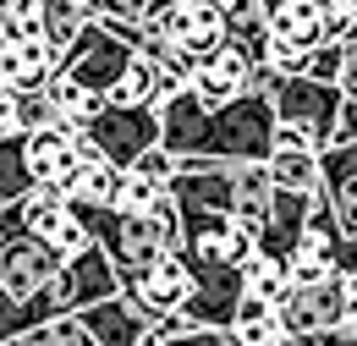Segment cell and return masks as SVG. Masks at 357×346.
<instances>
[{
	"label": "cell",
	"instance_id": "6da1fadb",
	"mask_svg": "<svg viewBox=\"0 0 357 346\" xmlns=\"http://www.w3.org/2000/svg\"><path fill=\"white\" fill-rule=\"evenodd\" d=\"M165 116V149L181 154H215V160H269L275 149V127H280V110H275V93L269 88H248L225 105H204L192 88L171 93L160 105Z\"/></svg>",
	"mask_w": 357,
	"mask_h": 346
},
{
	"label": "cell",
	"instance_id": "7a4b0ae2",
	"mask_svg": "<svg viewBox=\"0 0 357 346\" xmlns=\"http://www.w3.org/2000/svg\"><path fill=\"white\" fill-rule=\"evenodd\" d=\"M116 292H121V269L110 259V248H105V242H89L83 253H72V259L61 264L28 303L0 308V341L17 346V341H28V330H39L45 319L77 313V308L99 303V297H116Z\"/></svg>",
	"mask_w": 357,
	"mask_h": 346
},
{
	"label": "cell",
	"instance_id": "3957f363",
	"mask_svg": "<svg viewBox=\"0 0 357 346\" xmlns=\"http://www.w3.org/2000/svg\"><path fill=\"white\" fill-rule=\"evenodd\" d=\"M89 143L99 154H110L116 165H137L154 143H165V116H160V105H116V99H105L89 121Z\"/></svg>",
	"mask_w": 357,
	"mask_h": 346
},
{
	"label": "cell",
	"instance_id": "277c9868",
	"mask_svg": "<svg viewBox=\"0 0 357 346\" xmlns=\"http://www.w3.org/2000/svg\"><path fill=\"white\" fill-rule=\"evenodd\" d=\"M72 253H61L50 236H33L22 225H0V308L28 303Z\"/></svg>",
	"mask_w": 357,
	"mask_h": 346
},
{
	"label": "cell",
	"instance_id": "5b68a950",
	"mask_svg": "<svg viewBox=\"0 0 357 346\" xmlns=\"http://www.w3.org/2000/svg\"><path fill=\"white\" fill-rule=\"evenodd\" d=\"M275 110L280 121H297L319 137V149H330L341 137V110H347V88L330 83V77H313V72H291L275 83Z\"/></svg>",
	"mask_w": 357,
	"mask_h": 346
},
{
	"label": "cell",
	"instance_id": "8992f818",
	"mask_svg": "<svg viewBox=\"0 0 357 346\" xmlns=\"http://www.w3.org/2000/svg\"><path fill=\"white\" fill-rule=\"evenodd\" d=\"M137 44L127 39V33H116L105 17H89V28L77 33V44L66 50V77H77L83 88H93L99 99H110V88L121 83V72L132 66Z\"/></svg>",
	"mask_w": 357,
	"mask_h": 346
},
{
	"label": "cell",
	"instance_id": "52a82bcc",
	"mask_svg": "<svg viewBox=\"0 0 357 346\" xmlns=\"http://www.w3.org/2000/svg\"><path fill=\"white\" fill-rule=\"evenodd\" d=\"M149 22L165 28L171 44H176L181 55H192V61H209L215 50L231 44V17H225L220 0H176V6L154 11Z\"/></svg>",
	"mask_w": 357,
	"mask_h": 346
},
{
	"label": "cell",
	"instance_id": "ba28073f",
	"mask_svg": "<svg viewBox=\"0 0 357 346\" xmlns=\"http://www.w3.org/2000/svg\"><path fill=\"white\" fill-rule=\"evenodd\" d=\"M280 319L291 330V341H330L335 324L347 319V292H341V269L330 280H303L286 292L280 303Z\"/></svg>",
	"mask_w": 357,
	"mask_h": 346
},
{
	"label": "cell",
	"instance_id": "9c48e42d",
	"mask_svg": "<svg viewBox=\"0 0 357 346\" xmlns=\"http://www.w3.org/2000/svg\"><path fill=\"white\" fill-rule=\"evenodd\" d=\"M83 324H89V346H137L154 336L160 313L143 308L132 292H116V297H99L83 308Z\"/></svg>",
	"mask_w": 357,
	"mask_h": 346
},
{
	"label": "cell",
	"instance_id": "30bf717a",
	"mask_svg": "<svg viewBox=\"0 0 357 346\" xmlns=\"http://www.w3.org/2000/svg\"><path fill=\"white\" fill-rule=\"evenodd\" d=\"M121 292H132L143 308H154V313L165 319V313H176V308L192 303V292H198V269H192V259L176 248V253L154 259L149 269H137V280H127Z\"/></svg>",
	"mask_w": 357,
	"mask_h": 346
},
{
	"label": "cell",
	"instance_id": "8fae6325",
	"mask_svg": "<svg viewBox=\"0 0 357 346\" xmlns=\"http://www.w3.org/2000/svg\"><path fill=\"white\" fill-rule=\"evenodd\" d=\"M61 66H66V50H55L45 33L0 39V88H50Z\"/></svg>",
	"mask_w": 357,
	"mask_h": 346
},
{
	"label": "cell",
	"instance_id": "7c38bea8",
	"mask_svg": "<svg viewBox=\"0 0 357 346\" xmlns=\"http://www.w3.org/2000/svg\"><path fill=\"white\" fill-rule=\"evenodd\" d=\"M77 220V198L66 193V187H55V181H39L28 198H17V204H0V225H22V231H33V236H61L66 225Z\"/></svg>",
	"mask_w": 357,
	"mask_h": 346
},
{
	"label": "cell",
	"instance_id": "4fadbf2b",
	"mask_svg": "<svg viewBox=\"0 0 357 346\" xmlns=\"http://www.w3.org/2000/svg\"><path fill=\"white\" fill-rule=\"evenodd\" d=\"M313 193H297V187H275L269 198V215L259 220V248L275 253V259H291L297 242L308 236V215H313Z\"/></svg>",
	"mask_w": 357,
	"mask_h": 346
},
{
	"label": "cell",
	"instance_id": "5bb4252c",
	"mask_svg": "<svg viewBox=\"0 0 357 346\" xmlns=\"http://www.w3.org/2000/svg\"><path fill=\"white\" fill-rule=\"evenodd\" d=\"M116 105H160V61H149L143 50L132 55V66L121 72V83L110 88Z\"/></svg>",
	"mask_w": 357,
	"mask_h": 346
},
{
	"label": "cell",
	"instance_id": "9a60e30c",
	"mask_svg": "<svg viewBox=\"0 0 357 346\" xmlns=\"http://www.w3.org/2000/svg\"><path fill=\"white\" fill-rule=\"evenodd\" d=\"M242 275H248V292H264V297H275V303H286V292H291V264L275 259V253H264V248L242 264Z\"/></svg>",
	"mask_w": 357,
	"mask_h": 346
},
{
	"label": "cell",
	"instance_id": "2e32d148",
	"mask_svg": "<svg viewBox=\"0 0 357 346\" xmlns=\"http://www.w3.org/2000/svg\"><path fill=\"white\" fill-rule=\"evenodd\" d=\"M17 346H89V324H83V308L77 313H55L39 330H28V341Z\"/></svg>",
	"mask_w": 357,
	"mask_h": 346
},
{
	"label": "cell",
	"instance_id": "e0dca14e",
	"mask_svg": "<svg viewBox=\"0 0 357 346\" xmlns=\"http://www.w3.org/2000/svg\"><path fill=\"white\" fill-rule=\"evenodd\" d=\"M89 6H77V0H55V6H50V22H45V39L55 44V50H72V44H77V33H83V28H89Z\"/></svg>",
	"mask_w": 357,
	"mask_h": 346
},
{
	"label": "cell",
	"instance_id": "ac0fdd59",
	"mask_svg": "<svg viewBox=\"0 0 357 346\" xmlns=\"http://www.w3.org/2000/svg\"><path fill=\"white\" fill-rule=\"evenodd\" d=\"M308 55H313V50H303V44H291V39H275V33H269V44H264V61L280 72V77L308 72Z\"/></svg>",
	"mask_w": 357,
	"mask_h": 346
},
{
	"label": "cell",
	"instance_id": "d6986e66",
	"mask_svg": "<svg viewBox=\"0 0 357 346\" xmlns=\"http://www.w3.org/2000/svg\"><path fill=\"white\" fill-rule=\"evenodd\" d=\"M341 66H347V39H324V44L308 55V72H313V77L341 83Z\"/></svg>",
	"mask_w": 357,
	"mask_h": 346
},
{
	"label": "cell",
	"instance_id": "ffe728a7",
	"mask_svg": "<svg viewBox=\"0 0 357 346\" xmlns=\"http://www.w3.org/2000/svg\"><path fill=\"white\" fill-rule=\"evenodd\" d=\"M160 0H93V17H121V22H149Z\"/></svg>",
	"mask_w": 357,
	"mask_h": 346
},
{
	"label": "cell",
	"instance_id": "44dd1931",
	"mask_svg": "<svg viewBox=\"0 0 357 346\" xmlns=\"http://www.w3.org/2000/svg\"><path fill=\"white\" fill-rule=\"evenodd\" d=\"M335 264H341L347 275H357V231H347V236L335 242Z\"/></svg>",
	"mask_w": 357,
	"mask_h": 346
},
{
	"label": "cell",
	"instance_id": "7402d4cb",
	"mask_svg": "<svg viewBox=\"0 0 357 346\" xmlns=\"http://www.w3.org/2000/svg\"><path fill=\"white\" fill-rule=\"evenodd\" d=\"M341 88L357 93V44H347V66H341Z\"/></svg>",
	"mask_w": 357,
	"mask_h": 346
},
{
	"label": "cell",
	"instance_id": "603a6c76",
	"mask_svg": "<svg viewBox=\"0 0 357 346\" xmlns=\"http://www.w3.org/2000/svg\"><path fill=\"white\" fill-rule=\"evenodd\" d=\"M341 137H357V93H347V110H341Z\"/></svg>",
	"mask_w": 357,
	"mask_h": 346
},
{
	"label": "cell",
	"instance_id": "cb8c5ba5",
	"mask_svg": "<svg viewBox=\"0 0 357 346\" xmlns=\"http://www.w3.org/2000/svg\"><path fill=\"white\" fill-rule=\"evenodd\" d=\"M330 11H347V17H357V0H324Z\"/></svg>",
	"mask_w": 357,
	"mask_h": 346
},
{
	"label": "cell",
	"instance_id": "d4e9b609",
	"mask_svg": "<svg viewBox=\"0 0 357 346\" xmlns=\"http://www.w3.org/2000/svg\"><path fill=\"white\" fill-rule=\"evenodd\" d=\"M347 44H357V22H352V39H347Z\"/></svg>",
	"mask_w": 357,
	"mask_h": 346
},
{
	"label": "cell",
	"instance_id": "484cf974",
	"mask_svg": "<svg viewBox=\"0 0 357 346\" xmlns=\"http://www.w3.org/2000/svg\"><path fill=\"white\" fill-rule=\"evenodd\" d=\"M165 6H176V0H160V11H165Z\"/></svg>",
	"mask_w": 357,
	"mask_h": 346
},
{
	"label": "cell",
	"instance_id": "4316f807",
	"mask_svg": "<svg viewBox=\"0 0 357 346\" xmlns=\"http://www.w3.org/2000/svg\"><path fill=\"white\" fill-rule=\"evenodd\" d=\"M77 6H89V11H93V0H77Z\"/></svg>",
	"mask_w": 357,
	"mask_h": 346
}]
</instances>
